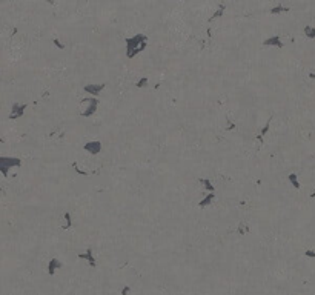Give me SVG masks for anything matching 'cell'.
<instances>
[{"mask_svg":"<svg viewBox=\"0 0 315 295\" xmlns=\"http://www.w3.org/2000/svg\"><path fill=\"white\" fill-rule=\"evenodd\" d=\"M125 42H126V55L132 59L135 54L141 52L148 46V37L145 34H137L134 37L125 39Z\"/></svg>","mask_w":315,"mask_h":295,"instance_id":"1","label":"cell"},{"mask_svg":"<svg viewBox=\"0 0 315 295\" xmlns=\"http://www.w3.org/2000/svg\"><path fill=\"white\" fill-rule=\"evenodd\" d=\"M97 106H98V98H94V97H86L80 102V108H82V115L83 117H89L92 115L95 111H97Z\"/></svg>","mask_w":315,"mask_h":295,"instance_id":"2","label":"cell"},{"mask_svg":"<svg viewBox=\"0 0 315 295\" xmlns=\"http://www.w3.org/2000/svg\"><path fill=\"white\" fill-rule=\"evenodd\" d=\"M20 165H22V162L17 157H0V171H2V174L5 177L8 175L9 168H12V166L20 168Z\"/></svg>","mask_w":315,"mask_h":295,"instance_id":"3","label":"cell"},{"mask_svg":"<svg viewBox=\"0 0 315 295\" xmlns=\"http://www.w3.org/2000/svg\"><path fill=\"white\" fill-rule=\"evenodd\" d=\"M25 109H26V105H22V103H12V111L9 114V119H19L25 114Z\"/></svg>","mask_w":315,"mask_h":295,"instance_id":"4","label":"cell"},{"mask_svg":"<svg viewBox=\"0 0 315 295\" xmlns=\"http://www.w3.org/2000/svg\"><path fill=\"white\" fill-rule=\"evenodd\" d=\"M83 149L86 151V152H89V154H92V155H95V154H98L100 151H101V143L98 141V140H94V141H88L85 146H83Z\"/></svg>","mask_w":315,"mask_h":295,"instance_id":"5","label":"cell"},{"mask_svg":"<svg viewBox=\"0 0 315 295\" xmlns=\"http://www.w3.org/2000/svg\"><path fill=\"white\" fill-rule=\"evenodd\" d=\"M263 46H277V48H283L281 37H280V36H272V37H268V39L263 42Z\"/></svg>","mask_w":315,"mask_h":295,"instance_id":"6","label":"cell"},{"mask_svg":"<svg viewBox=\"0 0 315 295\" xmlns=\"http://www.w3.org/2000/svg\"><path fill=\"white\" fill-rule=\"evenodd\" d=\"M105 86H106L105 83H100V85H86V86H85V91H86V92H89V94H92V95L95 97V95H98V94H100V92H101V91L105 89Z\"/></svg>","mask_w":315,"mask_h":295,"instance_id":"7","label":"cell"},{"mask_svg":"<svg viewBox=\"0 0 315 295\" xmlns=\"http://www.w3.org/2000/svg\"><path fill=\"white\" fill-rule=\"evenodd\" d=\"M63 266V263L58 260V258H51L49 260V264H48V274L49 275H54V272L57 271V269H60Z\"/></svg>","mask_w":315,"mask_h":295,"instance_id":"8","label":"cell"},{"mask_svg":"<svg viewBox=\"0 0 315 295\" xmlns=\"http://www.w3.org/2000/svg\"><path fill=\"white\" fill-rule=\"evenodd\" d=\"M79 258L88 260L91 266H92V267H95V258H94V255H92V248H88L85 254H79Z\"/></svg>","mask_w":315,"mask_h":295,"instance_id":"9","label":"cell"},{"mask_svg":"<svg viewBox=\"0 0 315 295\" xmlns=\"http://www.w3.org/2000/svg\"><path fill=\"white\" fill-rule=\"evenodd\" d=\"M214 198H215V195H214V194H209V195H206V197H205V198H203V200H201V202L198 203V208H201V209H203V208L209 206V205H211V203L214 202Z\"/></svg>","mask_w":315,"mask_h":295,"instance_id":"10","label":"cell"},{"mask_svg":"<svg viewBox=\"0 0 315 295\" xmlns=\"http://www.w3.org/2000/svg\"><path fill=\"white\" fill-rule=\"evenodd\" d=\"M225 5H218V8H217V11H215V12H214V14H212V15H211V17H209V22H214V20H215V19H218V17H222V15H223V12H225Z\"/></svg>","mask_w":315,"mask_h":295,"instance_id":"11","label":"cell"},{"mask_svg":"<svg viewBox=\"0 0 315 295\" xmlns=\"http://www.w3.org/2000/svg\"><path fill=\"white\" fill-rule=\"evenodd\" d=\"M270 120H272V119H269V120L266 122L265 128L261 129V132H260V135H258V140H260V143H263V141H265V135H266V132L269 131V128H270Z\"/></svg>","mask_w":315,"mask_h":295,"instance_id":"12","label":"cell"},{"mask_svg":"<svg viewBox=\"0 0 315 295\" xmlns=\"http://www.w3.org/2000/svg\"><path fill=\"white\" fill-rule=\"evenodd\" d=\"M287 11H289V8L283 6L281 3H278L275 8H272V9H270V14H280V12H287Z\"/></svg>","mask_w":315,"mask_h":295,"instance_id":"13","label":"cell"},{"mask_svg":"<svg viewBox=\"0 0 315 295\" xmlns=\"http://www.w3.org/2000/svg\"><path fill=\"white\" fill-rule=\"evenodd\" d=\"M287 180L291 181V184H292L295 189H298V188H300V183H298V178H297L295 172H291V174H289V177H287Z\"/></svg>","mask_w":315,"mask_h":295,"instance_id":"14","label":"cell"},{"mask_svg":"<svg viewBox=\"0 0 315 295\" xmlns=\"http://www.w3.org/2000/svg\"><path fill=\"white\" fill-rule=\"evenodd\" d=\"M200 183H203L205 184V189L206 191H211V192H214L215 191V188H214V184L208 180V178H200Z\"/></svg>","mask_w":315,"mask_h":295,"instance_id":"15","label":"cell"},{"mask_svg":"<svg viewBox=\"0 0 315 295\" xmlns=\"http://www.w3.org/2000/svg\"><path fill=\"white\" fill-rule=\"evenodd\" d=\"M249 232V226L244 223V221H240V224H238V234L240 235H244V234H248Z\"/></svg>","mask_w":315,"mask_h":295,"instance_id":"16","label":"cell"},{"mask_svg":"<svg viewBox=\"0 0 315 295\" xmlns=\"http://www.w3.org/2000/svg\"><path fill=\"white\" fill-rule=\"evenodd\" d=\"M65 220H66V224L65 226H62V229H69L71 228V224H72V220H71V214L69 212H65Z\"/></svg>","mask_w":315,"mask_h":295,"instance_id":"17","label":"cell"},{"mask_svg":"<svg viewBox=\"0 0 315 295\" xmlns=\"http://www.w3.org/2000/svg\"><path fill=\"white\" fill-rule=\"evenodd\" d=\"M304 34H306L309 39H315V28H312V26L308 25V26L304 28Z\"/></svg>","mask_w":315,"mask_h":295,"instance_id":"18","label":"cell"},{"mask_svg":"<svg viewBox=\"0 0 315 295\" xmlns=\"http://www.w3.org/2000/svg\"><path fill=\"white\" fill-rule=\"evenodd\" d=\"M148 83H149L148 77H141V79L135 83V86H137V88H145V86H148Z\"/></svg>","mask_w":315,"mask_h":295,"instance_id":"19","label":"cell"},{"mask_svg":"<svg viewBox=\"0 0 315 295\" xmlns=\"http://www.w3.org/2000/svg\"><path fill=\"white\" fill-rule=\"evenodd\" d=\"M54 45H55V46H57L58 49H65V45H63V43H60L58 40H57V39H54Z\"/></svg>","mask_w":315,"mask_h":295,"instance_id":"20","label":"cell"},{"mask_svg":"<svg viewBox=\"0 0 315 295\" xmlns=\"http://www.w3.org/2000/svg\"><path fill=\"white\" fill-rule=\"evenodd\" d=\"M304 255H306V257H311V258H315V252H314V251H306V252H304Z\"/></svg>","mask_w":315,"mask_h":295,"instance_id":"21","label":"cell"},{"mask_svg":"<svg viewBox=\"0 0 315 295\" xmlns=\"http://www.w3.org/2000/svg\"><path fill=\"white\" fill-rule=\"evenodd\" d=\"M128 292H129V286H125V288L122 289V294H123V295H128Z\"/></svg>","mask_w":315,"mask_h":295,"instance_id":"22","label":"cell"}]
</instances>
